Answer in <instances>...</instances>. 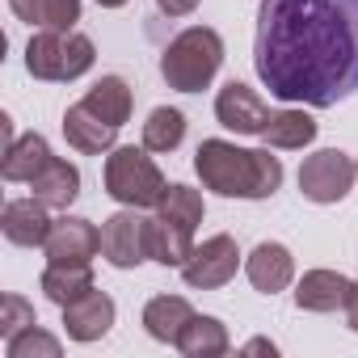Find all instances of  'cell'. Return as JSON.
<instances>
[{
	"label": "cell",
	"instance_id": "6da1fadb",
	"mask_svg": "<svg viewBox=\"0 0 358 358\" xmlns=\"http://www.w3.org/2000/svg\"><path fill=\"white\" fill-rule=\"evenodd\" d=\"M253 68L278 101H345L358 93V0H262Z\"/></svg>",
	"mask_w": 358,
	"mask_h": 358
},
{
	"label": "cell",
	"instance_id": "7a4b0ae2",
	"mask_svg": "<svg viewBox=\"0 0 358 358\" xmlns=\"http://www.w3.org/2000/svg\"><path fill=\"white\" fill-rule=\"evenodd\" d=\"M194 169L203 177V186L224 199H270L282 186L278 156L257 148H236L228 139H203Z\"/></svg>",
	"mask_w": 358,
	"mask_h": 358
},
{
	"label": "cell",
	"instance_id": "3957f363",
	"mask_svg": "<svg viewBox=\"0 0 358 358\" xmlns=\"http://www.w3.org/2000/svg\"><path fill=\"white\" fill-rule=\"evenodd\" d=\"M224 64V38L211 26H190L182 30L160 55V76L177 93H199L215 80Z\"/></svg>",
	"mask_w": 358,
	"mask_h": 358
},
{
	"label": "cell",
	"instance_id": "277c9868",
	"mask_svg": "<svg viewBox=\"0 0 358 358\" xmlns=\"http://www.w3.org/2000/svg\"><path fill=\"white\" fill-rule=\"evenodd\" d=\"M169 182L148 156V148H114L106 156V194L122 207H160Z\"/></svg>",
	"mask_w": 358,
	"mask_h": 358
},
{
	"label": "cell",
	"instance_id": "5b68a950",
	"mask_svg": "<svg viewBox=\"0 0 358 358\" xmlns=\"http://www.w3.org/2000/svg\"><path fill=\"white\" fill-rule=\"evenodd\" d=\"M93 43L76 30H43L26 47V68L38 80H76L93 68Z\"/></svg>",
	"mask_w": 358,
	"mask_h": 358
},
{
	"label": "cell",
	"instance_id": "8992f818",
	"mask_svg": "<svg viewBox=\"0 0 358 358\" xmlns=\"http://www.w3.org/2000/svg\"><path fill=\"white\" fill-rule=\"evenodd\" d=\"M354 177H358V164H354L345 152L320 148V152H312V156L303 160V169H299V190H303V199L329 207V203H341V199L350 194Z\"/></svg>",
	"mask_w": 358,
	"mask_h": 358
},
{
	"label": "cell",
	"instance_id": "52a82bcc",
	"mask_svg": "<svg viewBox=\"0 0 358 358\" xmlns=\"http://www.w3.org/2000/svg\"><path fill=\"white\" fill-rule=\"evenodd\" d=\"M101 257L114 270H131V266L148 262V220H139L135 207L114 211L101 224Z\"/></svg>",
	"mask_w": 358,
	"mask_h": 358
},
{
	"label": "cell",
	"instance_id": "ba28073f",
	"mask_svg": "<svg viewBox=\"0 0 358 358\" xmlns=\"http://www.w3.org/2000/svg\"><path fill=\"white\" fill-rule=\"evenodd\" d=\"M236 266H241V249H236V241H232L228 232H220V236L203 241V245L186 257L182 278H186L190 287H199V291H215V287H224V282L236 274Z\"/></svg>",
	"mask_w": 358,
	"mask_h": 358
},
{
	"label": "cell",
	"instance_id": "9c48e42d",
	"mask_svg": "<svg viewBox=\"0 0 358 358\" xmlns=\"http://www.w3.org/2000/svg\"><path fill=\"white\" fill-rule=\"evenodd\" d=\"M215 118H220L228 131H236V135H262L274 114H270V106H266L249 85L228 80V85L220 89V97H215Z\"/></svg>",
	"mask_w": 358,
	"mask_h": 358
},
{
	"label": "cell",
	"instance_id": "30bf717a",
	"mask_svg": "<svg viewBox=\"0 0 358 358\" xmlns=\"http://www.w3.org/2000/svg\"><path fill=\"white\" fill-rule=\"evenodd\" d=\"M43 253H47V262L85 266V262H93L101 253V232L89 220H80V215H64V220L51 224V236H47Z\"/></svg>",
	"mask_w": 358,
	"mask_h": 358
},
{
	"label": "cell",
	"instance_id": "8fae6325",
	"mask_svg": "<svg viewBox=\"0 0 358 358\" xmlns=\"http://www.w3.org/2000/svg\"><path fill=\"white\" fill-rule=\"evenodd\" d=\"M114 324V299L106 291H85L80 299L64 303V329L72 341H97Z\"/></svg>",
	"mask_w": 358,
	"mask_h": 358
},
{
	"label": "cell",
	"instance_id": "7c38bea8",
	"mask_svg": "<svg viewBox=\"0 0 358 358\" xmlns=\"http://www.w3.org/2000/svg\"><path fill=\"white\" fill-rule=\"evenodd\" d=\"M47 211H51V207L38 203V199H13V203L5 207V215H0V228H5V236H9L13 245L38 249V245H47L51 224H55Z\"/></svg>",
	"mask_w": 358,
	"mask_h": 358
},
{
	"label": "cell",
	"instance_id": "4fadbf2b",
	"mask_svg": "<svg viewBox=\"0 0 358 358\" xmlns=\"http://www.w3.org/2000/svg\"><path fill=\"white\" fill-rule=\"evenodd\" d=\"M245 274H249V282H253L262 295H278L282 287H291V274H295L291 249L278 245V241H262V245L245 257Z\"/></svg>",
	"mask_w": 358,
	"mask_h": 358
},
{
	"label": "cell",
	"instance_id": "5bb4252c",
	"mask_svg": "<svg viewBox=\"0 0 358 358\" xmlns=\"http://www.w3.org/2000/svg\"><path fill=\"white\" fill-rule=\"evenodd\" d=\"M64 135H68V143H72L76 152H85V156H101V152L114 148L118 127L106 122L101 114H93L85 101H76V106H68V114H64Z\"/></svg>",
	"mask_w": 358,
	"mask_h": 358
},
{
	"label": "cell",
	"instance_id": "9a60e30c",
	"mask_svg": "<svg viewBox=\"0 0 358 358\" xmlns=\"http://www.w3.org/2000/svg\"><path fill=\"white\" fill-rule=\"evenodd\" d=\"M354 295V282L337 270H308L295 287V303L303 312H337Z\"/></svg>",
	"mask_w": 358,
	"mask_h": 358
},
{
	"label": "cell",
	"instance_id": "2e32d148",
	"mask_svg": "<svg viewBox=\"0 0 358 358\" xmlns=\"http://www.w3.org/2000/svg\"><path fill=\"white\" fill-rule=\"evenodd\" d=\"M194 253V228L177 224L169 215L156 211V220H148V257L160 266H186V257Z\"/></svg>",
	"mask_w": 358,
	"mask_h": 358
},
{
	"label": "cell",
	"instance_id": "e0dca14e",
	"mask_svg": "<svg viewBox=\"0 0 358 358\" xmlns=\"http://www.w3.org/2000/svg\"><path fill=\"white\" fill-rule=\"evenodd\" d=\"M30 190H34L38 203H47V207H55V211H68V207L76 203V194H80V173H76V164L51 156L47 169L30 182Z\"/></svg>",
	"mask_w": 358,
	"mask_h": 358
},
{
	"label": "cell",
	"instance_id": "ac0fdd59",
	"mask_svg": "<svg viewBox=\"0 0 358 358\" xmlns=\"http://www.w3.org/2000/svg\"><path fill=\"white\" fill-rule=\"evenodd\" d=\"M190 320H194V308H190V299H182V295H156V299L143 308V329H148V337H156V341H173V345H177V337L186 333Z\"/></svg>",
	"mask_w": 358,
	"mask_h": 358
},
{
	"label": "cell",
	"instance_id": "d6986e66",
	"mask_svg": "<svg viewBox=\"0 0 358 358\" xmlns=\"http://www.w3.org/2000/svg\"><path fill=\"white\" fill-rule=\"evenodd\" d=\"M47 160H51V148H47V139L38 135V131H30V135H22V139H13L9 148H5V164H0V173H5V182H34V177L47 169Z\"/></svg>",
	"mask_w": 358,
	"mask_h": 358
},
{
	"label": "cell",
	"instance_id": "ffe728a7",
	"mask_svg": "<svg viewBox=\"0 0 358 358\" xmlns=\"http://www.w3.org/2000/svg\"><path fill=\"white\" fill-rule=\"evenodd\" d=\"M85 291H93V270H89V262L85 266H72V262H51L47 270H43V295L51 299V303H72V299H80Z\"/></svg>",
	"mask_w": 358,
	"mask_h": 358
},
{
	"label": "cell",
	"instance_id": "44dd1931",
	"mask_svg": "<svg viewBox=\"0 0 358 358\" xmlns=\"http://www.w3.org/2000/svg\"><path fill=\"white\" fill-rule=\"evenodd\" d=\"M9 9L43 30H72L80 22V0H9Z\"/></svg>",
	"mask_w": 358,
	"mask_h": 358
},
{
	"label": "cell",
	"instance_id": "7402d4cb",
	"mask_svg": "<svg viewBox=\"0 0 358 358\" xmlns=\"http://www.w3.org/2000/svg\"><path fill=\"white\" fill-rule=\"evenodd\" d=\"M177 350L186 358H220V354H228V329L215 316H194L186 324V333L177 337Z\"/></svg>",
	"mask_w": 358,
	"mask_h": 358
},
{
	"label": "cell",
	"instance_id": "603a6c76",
	"mask_svg": "<svg viewBox=\"0 0 358 358\" xmlns=\"http://www.w3.org/2000/svg\"><path fill=\"white\" fill-rule=\"evenodd\" d=\"M85 106H89L93 114H101L106 122L122 127V122L131 118V85H127L122 76H101V80L85 93Z\"/></svg>",
	"mask_w": 358,
	"mask_h": 358
},
{
	"label": "cell",
	"instance_id": "cb8c5ba5",
	"mask_svg": "<svg viewBox=\"0 0 358 358\" xmlns=\"http://www.w3.org/2000/svg\"><path fill=\"white\" fill-rule=\"evenodd\" d=\"M262 139L270 143V148H308L312 139H316V118L312 114H303V110H278L270 122H266V131H262Z\"/></svg>",
	"mask_w": 358,
	"mask_h": 358
},
{
	"label": "cell",
	"instance_id": "d4e9b609",
	"mask_svg": "<svg viewBox=\"0 0 358 358\" xmlns=\"http://www.w3.org/2000/svg\"><path fill=\"white\" fill-rule=\"evenodd\" d=\"M186 139V114L173 106H156L143 122V148L148 152H173Z\"/></svg>",
	"mask_w": 358,
	"mask_h": 358
},
{
	"label": "cell",
	"instance_id": "484cf974",
	"mask_svg": "<svg viewBox=\"0 0 358 358\" xmlns=\"http://www.w3.org/2000/svg\"><path fill=\"white\" fill-rule=\"evenodd\" d=\"M156 211L169 215V220H177V224H186V228H199L207 207H203V194L199 190H190V186H169Z\"/></svg>",
	"mask_w": 358,
	"mask_h": 358
},
{
	"label": "cell",
	"instance_id": "4316f807",
	"mask_svg": "<svg viewBox=\"0 0 358 358\" xmlns=\"http://www.w3.org/2000/svg\"><path fill=\"white\" fill-rule=\"evenodd\" d=\"M9 358H59V337H51L47 329L30 324L17 337H9Z\"/></svg>",
	"mask_w": 358,
	"mask_h": 358
},
{
	"label": "cell",
	"instance_id": "83f0119b",
	"mask_svg": "<svg viewBox=\"0 0 358 358\" xmlns=\"http://www.w3.org/2000/svg\"><path fill=\"white\" fill-rule=\"evenodd\" d=\"M30 324H38V320H34V308L22 295H5V299H0V337H5V341L17 337Z\"/></svg>",
	"mask_w": 358,
	"mask_h": 358
},
{
	"label": "cell",
	"instance_id": "f1b7e54d",
	"mask_svg": "<svg viewBox=\"0 0 358 358\" xmlns=\"http://www.w3.org/2000/svg\"><path fill=\"white\" fill-rule=\"evenodd\" d=\"M156 9H160L164 17H190V13L199 9V0H156Z\"/></svg>",
	"mask_w": 358,
	"mask_h": 358
},
{
	"label": "cell",
	"instance_id": "f546056e",
	"mask_svg": "<svg viewBox=\"0 0 358 358\" xmlns=\"http://www.w3.org/2000/svg\"><path fill=\"white\" fill-rule=\"evenodd\" d=\"M245 354H270V358H274V354H278V345H274V341H266V337H253V341L245 345Z\"/></svg>",
	"mask_w": 358,
	"mask_h": 358
},
{
	"label": "cell",
	"instance_id": "4dcf8cb0",
	"mask_svg": "<svg viewBox=\"0 0 358 358\" xmlns=\"http://www.w3.org/2000/svg\"><path fill=\"white\" fill-rule=\"evenodd\" d=\"M345 320H350V329L358 333V282H354V295H350V303H345Z\"/></svg>",
	"mask_w": 358,
	"mask_h": 358
},
{
	"label": "cell",
	"instance_id": "1f68e13d",
	"mask_svg": "<svg viewBox=\"0 0 358 358\" xmlns=\"http://www.w3.org/2000/svg\"><path fill=\"white\" fill-rule=\"evenodd\" d=\"M97 5H101V9H122L127 0H97Z\"/></svg>",
	"mask_w": 358,
	"mask_h": 358
}]
</instances>
